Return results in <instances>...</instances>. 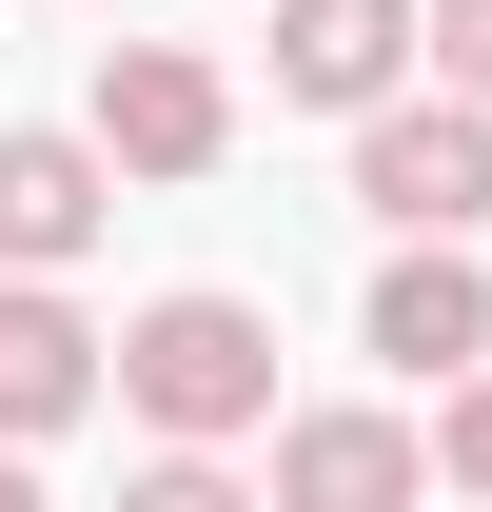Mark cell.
Returning <instances> with one entry per match:
<instances>
[{"mask_svg": "<svg viewBox=\"0 0 492 512\" xmlns=\"http://www.w3.org/2000/svg\"><path fill=\"white\" fill-rule=\"evenodd\" d=\"M355 335L394 355V375H433V394H453V375H492V256H473V237H394Z\"/></svg>", "mask_w": 492, "mask_h": 512, "instance_id": "obj_7", "label": "cell"}, {"mask_svg": "<svg viewBox=\"0 0 492 512\" xmlns=\"http://www.w3.org/2000/svg\"><path fill=\"white\" fill-rule=\"evenodd\" d=\"M433 60V0H276V99L315 119H394Z\"/></svg>", "mask_w": 492, "mask_h": 512, "instance_id": "obj_4", "label": "cell"}, {"mask_svg": "<svg viewBox=\"0 0 492 512\" xmlns=\"http://www.w3.org/2000/svg\"><path fill=\"white\" fill-rule=\"evenodd\" d=\"M99 158L119 178H217L237 158V79L197 40H99Z\"/></svg>", "mask_w": 492, "mask_h": 512, "instance_id": "obj_3", "label": "cell"}, {"mask_svg": "<svg viewBox=\"0 0 492 512\" xmlns=\"http://www.w3.org/2000/svg\"><path fill=\"white\" fill-rule=\"evenodd\" d=\"M119 414L158 453L256 434V414H276V316H256V296H138L119 316Z\"/></svg>", "mask_w": 492, "mask_h": 512, "instance_id": "obj_1", "label": "cell"}, {"mask_svg": "<svg viewBox=\"0 0 492 512\" xmlns=\"http://www.w3.org/2000/svg\"><path fill=\"white\" fill-rule=\"evenodd\" d=\"M119 394V335L79 316L60 276H0V453H40V434H79Z\"/></svg>", "mask_w": 492, "mask_h": 512, "instance_id": "obj_6", "label": "cell"}, {"mask_svg": "<svg viewBox=\"0 0 492 512\" xmlns=\"http://www.w3.org/2000/svg\"><path fill=\"white\" fill-rule=\"evenodd\" d=\"M119 217V158L99 119H0V276H79Z\"/></svg>", "mask_w": 492, "mask_h": 512, "instance_id": "obj_5", "label": "cell"}, {"mask_svg": "<svg viewBox=\"0 0 492 512\" xmlns=\"http://www.w3.org/2000/svg\"><path fill=\"white\" fill-rule=\"evenodd\" d=\"M276 512H433V434H414V414H374V394L276 414Z\"/></svg>", "mask_w": 492, "mask_h": 512, "instance_id": "obj_8", "label": "cell"}, {"mask_svg": "<svg viewBox=\"0 0 492 512\" xmlns=\"http://www.w3.org/2000/svg\"><path fill=\"white\" fill-rule=\"evenodd\" d=\"M355 197L394 217V237H492V99H394V119H355Z\"/></svg>", "mask_w": 492, "mask_h": 512, "instance_id": "obj_2", "label": "cell"}, {"mask_svg": "<svg viewBox=\"0 0 492 512\" xmlns=\"http://www.w3.org/2000/svg\"><path fill=\"white\" fill-rule=\"evenodd\" d=\"M433 79H453V99H492V0H433Z\"/></svg>", "mask_w": 492, "mask_h": 512, "instance_id": "obj_11", "label": "cell"}, {"mask_svg": "<svg viewBox=\"0 0 492 512\" xmlns=\"http://www.w3.org/2000/svg\"><path fill=\"white\" fill-rule=\"evenodd\" d=\"M0 512H60V493H40V453H0Z\"/></svg>", "mask_w": 492, "mask_h": 512, "instance_id": "obj_12", "label": "cell"}, {"mask_svg": "<svg viewBox=\"0 0 492 512\" xmlns=\"http://www.w3.org/2000/svg\"><path fill=\"white\" fill-rule=\"evenodd\" d=\"M119 512H276V493H237L217 453H138V473H119Z\"/></svg>", "mask_w": 492, "mask_h": 512, "instance_id": "obj_9", "label": "cell"}, {"mask_svg": "<svg viewBox=\"0 0 492 512\" xmlns=\"http://www.w3.org/2000/svg\"><path fill=\"white\" fill-rule=\"evenodd\" d=\"M433 493L492 512V375H453V414H433Z\"/></svg>", "mask_w": 492, "mask_h": 512, "instance_id": "obj_10", "label": "cell"}]
</instances>
